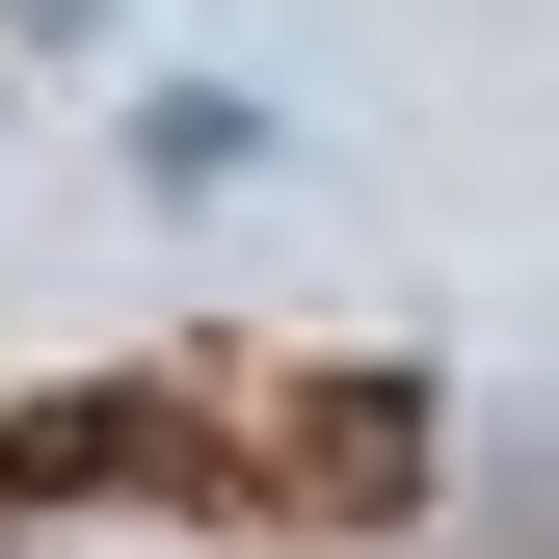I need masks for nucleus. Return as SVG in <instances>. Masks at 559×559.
<instances>
[{
	"label": "nucleus",
	"instance_id": "nucleus-2",
	"mask_svg": "<svg viewBox=\"0 0 559 559\" xmlns=\"http://www.w3.org/2000/svg\"><path fill=\"white\" fill-rule=\"evenodd\" d=\"M400 479H427V400H400V373H320L294 400V507H400Z\"/></svg>",
	"mask_w": 559,
	"mask_h": 559
},
{
	"label": "nucleus",
	"instance_id": "nucleus-1",
	"mask_svg": "<svg viewBox=\"0 0 559 559\" xmlns=\"http://www.w3.org/2000/svg\"><path fill=\"white\" fill-rule=\"evenodd\" d=\"M187 400H0V507H81V479H160Z\"/></svg>",
	"mask_w": 559,
	"mask_h": 559
}]
</instances>
